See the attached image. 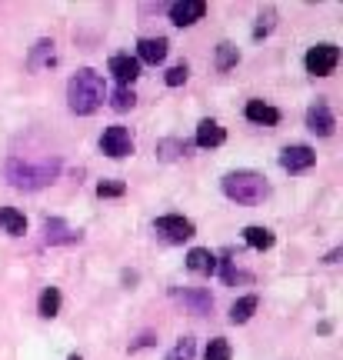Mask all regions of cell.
<instances>
[{
  "label": "cell",
  "mask_w": 343,
  "mask_h": 360,
  "mask_svg": "<svg viewBox=\"0 0 343 360\" xmlns=\"http://www.w3.org/2000/svg\"><path fill=\"white\" fill-rule=\"evenodd\" d=\"M260 307V300H257V294H247V297H240L233 307H230V321L233 323H247L250 317H254V310Z\"/></svg>",
  "instance_id": "20"
},
{
  "label": "cell",
  "mask_w": 343,
  "mask_h": 360,
  "mask_svg": "<svg viewBox=\"0 0 343 360\" xmlns=\"http://www.w3.org/2000/svg\"><path fill=\"white\" fill-rule=\"evenodd\" d=\"M313 147H306V143H293V147H283V154H280V167L290 170V174H304V170L313 167Z\"/></svg>",
  "instance_id": "7"
},
{
  "label": "cell",
  "mask_w": 343,
  "mask_h": 360,
  "mask_svg": "<svg viewBox=\"0 0 343 360\" xmlns=\"http://www.w3.org/2000/svg\"><path fill=\"white\" fill-rule=\"evenodd\" d=\"M273 27H277V11H273V7H267V11L260 13V17H257V27H254V40H264L270 34V30H273Z\"/></svg>",
  "instance_id": "25"
},
{
  "label": "cell",
  "mask_w": 343,
  "mask_h": 360,
  "mask_svg": "<svg viewBox=\"0 0 343 360\" xmlns=\"http://www.w3.org/2000/svg\"><path fill=\"white\" fill-rule=\"evenodd\" d=\"M187 267H190L193 274H214L216 257L210 254V250H204V247H193L190 254H187Z\"/></svg>",
  "instance_id": "17"
},
{
  "label": "cell",
  "mask_w": 343,
  "mask_h": 360,
  "mask_svg": "<svg viewBox=\"0 0 343 360\" xmlns=\"http://www.w3.org/2000/svg\"><path fill=\"white\" fill-rule=\"evenodd\" d=\"M220 187H224V193H227L230 200L247 204V207L260 204V200L270 193L267 177H260L257 170H233V174H227V177H224V184H220Z\"/></svg>",
  "instance_id": "3"
},
{
  "label": "cell",
  "mask_w": 343,
  "mask_h": 360,
  "mask_svg": "<svg viewBox=\"0 0 343 360\" xmlns=\"http://www.w3.org/2000/svg\"><path fill=\"white\" fill-rule=\"evenodd\" d=\"M337 260H340V247H337V250H330V254H327V264H337Z\"/></svg>",
  "instance_id": "30"
},
{
  "label": "cell",
  "mask_w": 343,
  "mask_h": 360,
  "mask_svg": "<svg viewBox=\"0 0 343 360\" xmlns=\"http://www.w3.org/2000/svg\"><path fill=\"white\" fill-rule=\"evenodd\" d=\"M237 60H240V51H237L230 40H224V44L216 47V70H230V67H237Z\"/></svg>",
  "instance_id": "23"
},
{
  "label": "cell",
  "mask_w": 343,
  "mask_h": 360,
  "mask_svg": "<svg viewBox=\"0 0 343 360\" xmlns=\"http://www.w3.org/2000/svg\"><path fill=\"white\" fill-rule=\"evenodd\" d=\"M0 227L11 233V237H20L27 231V217L20 210H13V207H0Z\"/></svg>",
  "instance_id": "18"
},
{
  "label": "cell",
  "mask_w": 343,
  "mask_h": 360,
  "mask_svg": "<svg viewBox=\"0 0 343 360\" xmlns=\"http://www.w3.org/2000/svg\"><path fill=\"white\" fill-rule=\"evenodd\" d=\"M333 127H337V117H333L330 103L320 97V101L313 103L310 110H306V130H313L317 137H330Z\"/></svg>",
  "instance_id": "8"
},
{
  "label": "cell",
  "mask_w": 343,
  "mask_h": 360,
  "mask_svg": "<svg viewBox=\"0 0 343 360\" xmlns=\"http://www.w3.org/2000/svg\"><path fill=\"white\" fill-rule=\"evenodd\" d=\"M174 297L183 300L193 314H210V310H214V297H210V290H174Z\"/></svg>",
  "instance_id": "15"
},
{
  "label": "cell",
  "mask_w": 343,
  "mask_h": 360,
  "mask_svg": "<svg viewBox=\"0 0 343 360\" xmlns=\"http://www.w3.org/2000/svg\"><path fill=\"white\" fill-rule=\"evenodd\" d=\"M197 357V344H193V337H180L177 347L167 354V360H193Z\"/></svg>",
  "instance_id": "26"
},
{
  "label": "cell",
  "mask_w": 343,
  "mask_h": 360,
  "mask_svg": "<svg viewBox=\"0 0 343 360\" xmlns=\"http://www.w3.org/2000/svg\"><path fill=\"white\" fill-rule=\"evenodd\" d=\"M70 360H84V357H70Z\"/></svg>",
  "instance_id": "31"
},
{
  "label": "cell",
  "mask_w": 343,
  "mask_h": 360,
  "mask_svg": "<svg viewBox=\"0 0 343 360\" xmlns=\"http://www.w3.org/2000/svg\"><path fill=\"white\" fill-rule=\"evenodd\" d=\"M110 74L117 77L120 87H130V84L140 77L137 57H130V53H117V57H110Z\"/></svg>",
  "instance_id": "12"
},
{
  "label": "cell",
  "mask_w": 343,
  "mask_h": 360,
  "mask_svg": "<svg viewBox=\"0 0 343 360\" xmlns=\"http://www.w3.org/2000/svg\"><path fill=\"white\" fill-rule=\"evenodd\" d=\"M243 240H247V247H254V250H270L273 247V231H267V227H247L243 231Z\"/></svg>",
  "instance_id": "21"
},
{
  "label": "cell",
  "mask_w": 343,
  "mask_h": 360,
  "mask_svg": "<svg viewBox=\"0 0 343 360\" xmlns=\"http://www.w3.org/2000/svg\"><path fill=\"white\" fill-rule=\"evenodd\" d=\"M167 51H170V44H167V37H143L137 44V64L143 60V64H164L167 60Z\"/></svg>",
  "instance_id": "11"
},
{
  "label": "cell",
  "mask_w": 343,
  "mask_h": 360,
  "mask_svg": "<svg viewBox=\"0 0 343 360\" xmlns=\"http://www.w3.org/2000/svg\"><path fill=\"white\" fill-rule=\"evenodd\" d=\"M101 150L107 157H127V154H134V137H130V130L120 127V124L107 127V130H103V137H101Z\"/></svg>",
  "instance_id": "6"
},
{
  "label": "cell",
  "mask_w": 343,
  "mask_h": 360,
  "mask_svg": "<svg viewBox=\"0 0 343 360\" xmlns=\"http://www.w3.org/2000/svg\"><path fill=\"white\" fill-rule=\"evenodd\" d=\"M134 103H137V94L130 87H117L114 97H110V107H114L117 114H127V110H134Z\"/></svg>",
  "instance_id": "24"
},
{
  "label": "cell",
  "mask_w": 343,
  "mask_h": 360,
  "mask_svg": "<svg viewBox=\"0 0 343 360\" xmlns=\"http://www.w3.org/2000/svg\"><path fill=\"white\" fill-rule=\"evenodd\" d=\"M153 231L157 233H164L170 244H183V240H190L193 233V220L187 217H180V214H164V217H157L153 220Z\"/></svg>",
  "instance_id": "5"
},
{
  "label": "cell",
  "mask_w": 343,
  "mask_h": 360,
  "mask_svg": "<svg viewBox=\"0 0 343 360\" xmlns=\"http://www.w3.org/2000/svg\"><path fill=\"white\" fill-rule=\"evenodd\" d=\"M187 77H190V70H187V64H177L167 70V87H180V84H187Z\"/></svg>",
  "instance_id": "29"
},
{
  "label": "cell",
  "mask_w": 343,
  "mask_h": 360,
  "mask_svg": "<svg viewBox=\"0 0 343 360\" xmlns=\"http://www.w3.org/2000/svg\"><path fill=\"white\" fill-rule=\"evenodd\" d=\"M306 64V74H313V77H330L337 64H340V47L337 44H317V47H310L304 57Z\"/></svg>",
  "instance_id": "4"
},
{
  "label": "cell",
  "mask_w": 343,
  "mask_h": 360,
  "mask_svg": "<svg viewBox=\"0 0 343 360\" xmlns=\"http://www.w3.org/2000/svg\"><path fill=\"white\" fill-rule=\"evenodd\" d=\"M44 64H53V40H47V37L37 40L30 57H27V67H30V70H40Z\"/></svg>",
  "instance_id": "19"
},
{
  "label": "cell",
  "mask_w": 343,
  "mask_h": 360,
  "mask_svg": "<svg viewBox=\"0 0 343 360\" xmlns=\"http://www.w3.org/2000/svg\"><path fill=\"white\" fill-rule=\"evenodd\" d=\"M80 237L84 233L80 231H74L70 224H64L60 217H47L44 220V240L51 247H57V244H80Z\"/></svg>",
  "instance_id": "10"
},
{
  "label": "cell",
  "mask_w": 343,
  "mask_h": 360,
  "mask_svg": "<svg viewBox=\"0 0 343 360\" xmlns=\"http://www.w3.org/2000/svg\"><path fill=\"white\" fill-rule=\"evenodd\" d=\"M204 360H230V344L224 337H214L204 350Z\"/></svg>",
  "instance_id": "27"
},
{
  "label": "cell",
  "mask_w": 343,
  "mask_h": 360,
  "mask_svg": "<svg viewBox=\"0 0 343 360\" xmlns=\"http://www.w3.org/2000/svg\"><path fill=\"white\" fill-rule=\"evenodd\" d=\"M127 184L124 180H101L97 184V197H124Z\"/></svg>",
  "instance_id": "28"
},
{
  "label": "cell",
  "mask_w": 343,
  "mask_h": 360,
  "mask_svg": "<svg viewBox=\"0 0 343 360\" xmlns=\"http://www.w3.org/2000/svg\"><path fill=\"white\" fill-rule=\"evenodd\" d=\"M180 154H187V141H180V137H167V141L157 143V157L160 160H177Z\"/></svg>",
  "instance_id": "22"
},
{
  "label": "cell",
  "mask_w": 343,
  "mask_h": 360,
  "mask_svg": "<svg viewBox=\"0 0 343 360\" xmlns=\"http://www.w3.org/2000/svg\"><path fill=\"white\" fill-rule=\"evenodd\" d=\"M204 13H207L204 0H177V4H170V20L177 27H193L197 20H204Z\"/></svg>",
  "instance_id": "9"
},
{
  "label": "cell",
  "mask_w": 343,
  "mask_h": 360,
  "mask_svg": "<svg viewBox=\"0 0 343 360\" xmlns=\"http://www.w3.org/2000/svg\"><path fill=\"white\" fill-rule=\"evenodd\" d=\"M60 304H64L60 290H57V287H44V290H40V300H37V314L51 321V317H57V314H60Z\"/></svg>",
  "instance_id": "16"
},
{
  "label": "cell",
  "mask_w": 343,
  "mask_h": 360,
  "mask_svg": "<svg viewBox=\"0 0 343 360\" xmlns=\"http://www.w3.org/2000/svg\"><path fill=\"white\" fill-rule=\"evenodd\" d=\"M243 114H247V120L264 124V127H273V124H280V110H277V107H270V103H264V101H250Z\"/></svg>",
  "instance_id": "13"
},
{
  "label": "cell",
  "mask_w": 343,
  "mask_h": 360,
  "mask_svg": "<svg viewBox=\"0 0 343 360\" xmlns=\"http://www.w3.org/2000/svg\"><path fill=\"white\" fill-rule=\"evenodd\" d=\"M57 174H60V160H57V157H44L40 164L24 160V157H11V160L4 164V177H7V184L17 187V191H40V187L53 184Z\"/></svg>",
  "instance_id": "1"
},
{
  "label": "cell",
  "mask_w": 343,
  "mask_h": 360,
  "mask_svg": "<svg viewBox=\"0 0 343 360\" xmlns=\"http://www.w3.org/2000/svg\"><path fill=\"white\" fill-rule=\"evenodd\" d=\"M224 141H227V130L216 120H200L197 124V147H220Z\"/></svg>",
  "instance_id": "14"
},
{
  "label": "cell",
  "mask_w": 343,
  "mask_h": 360,
  "mask_svg": "<svg viewBox=\"0 0 343 360\" xmlns=\"http://www.w3.org/2000/svg\"><path fill=\"white\" fill-rule=\"evenodd\" d=\"M103 97H107V87H103V77L97 70H77L74 77L67 80V103H70V110L80 117L93 114V110H101L103 107Z\"/></svg>",
  "instance_id": "2"
}]
</instances>
